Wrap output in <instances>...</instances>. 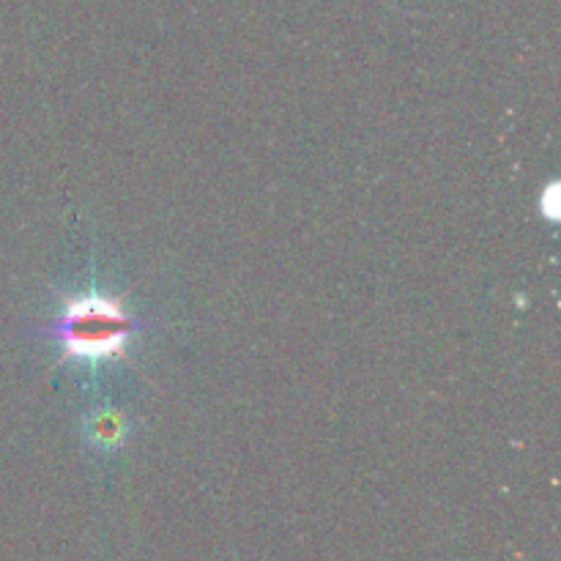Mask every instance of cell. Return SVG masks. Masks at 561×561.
<instances>
[{"label": "cell", "mask_w": 561, "mask_h": 561, "mask_svg": "<svg viewBox=\"0 0 561 561\" xmlns=\"http://www.w3.org/2000/svg\"><path fill=\"white\" fill-rule=\"evenodd\" d=\"M124 427H121V420L115 414H99L91 425V436L96 438L99 444H113L118 442Z\"/></svg>", "instance_id": "7a4b0ae2"}, {"label": "cell", "mask_w": 561, "mask_h": 561, "mask_svg": "<svg viewBox=\"0 0 561 561\" xmlns=\"http://www.w3.org/2000/svg\"><path fill=\"white\" fill-rule=\"evenodd\" d=\"M135 329V318L121 307V301L91 290V294L66 301L53 334L60 340L69 359L96 365V362L118 356Z\"/></svg>", "instance_id": "6da1fadb"}]
</instances>
